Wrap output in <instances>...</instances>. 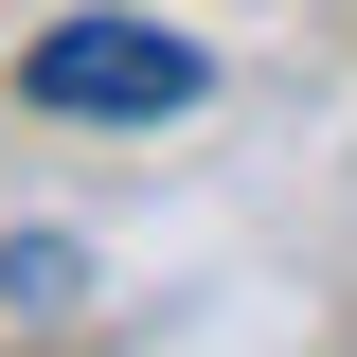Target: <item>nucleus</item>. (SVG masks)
Returning <instances> with one entry per match:
<instances>
[{
  "mask_svg": "<svg viewBox=\"0 0 357 357\" xmlns=\"http://www.w3.org/2000/svg\"><path fill=\"white\" fill-rule=\"evenodd\" d=\"M18 89L72 107V126H178L215 72H197V36H161V18H54V36L18 54Z\"/></svg>",
  "mask_w": 357,
  "mask_h": 357,
  "instance_id": "f257e3e1",
  "label": "nucleus"
},
{
  "mask_svg": "<svg viewBox=\"0 0 357 357\" xmlns=\"http://www.w3.org/2000/svg\"><path fill=\"white\" fill-rule=\"evenodd\" d=\"M72 286H89V250H72V232H18V250H0V304H18V321H54Z\"/></svg>",
  "mask_w": 357,
  "mask_h": 357,
  "instance_id": "f03ea898",
  "label": "nucleus"
}]
</instances>
